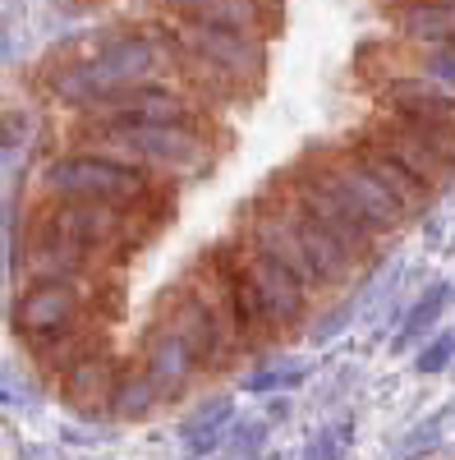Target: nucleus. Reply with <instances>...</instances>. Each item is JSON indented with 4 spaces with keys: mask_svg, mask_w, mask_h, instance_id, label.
Wrapping results in <instances>:
<instances>
[{
    "mask_svg": "<svg viewBox=\"0 0 455 460\" xmlns=\"http://www.w3.org/2000/svg\"><path fill=\"white\" fill-rule=\"evenodd\" d=\"M171 56H175V42L166 47L152 32H106L97 37V47H88L83 56H74L47 74V93L74 111H88L120 88L162 79Z\"/></svg>",
    "mask_w": 455,
    "mask_h": 460,
    "instance_id": "nucleus-1",
    "label": "nucleus"
},
{
    "mask_svg": "<svg viewBox=\"0 0 455 460\" xmlns=\"http://www.w3.org/2000/svg\"><path fill=\"white\" fill-rule=\"evenodd\" d=\"M175 65L188 93L198 88L212 102H244L267 79V37L175 19Z\"/></svg>",
    "mask_w": 455,
    "mask_h": 460,
    "instance_id": "nucleus-2",
    "label": "nucleus"
},
{
    "mask_svg": "<svg viewBox=\"0 0 455 460\" xmlns=\"http://www.w3.org/2000/svg\"><path fill=\"white\" fill-rule=\"evenodd\" d=\"M79 138L88 143V152L171 180H198L216 157L198 120H88Z\"/></svg>",
    "mask_w": 455,
    "mask_h": 460,
    "instance_id": "nucleus-3",
    "label": "nucleus"
},
{
    "mask_svg": "<svg viewBox=\"0 0 455 460\" xmlns=\"http://www.w3.org/2000/svg\"><path fill=\"white\" fill-rule=\"evenodd\" d=\"M221 267L231 272L235 295L249 332H294L309 314V286H303L285 262H276L272 253H262L258 244H249L244 235H231L216 244Z\"/></svg>",
    "mask_w": 455,
    "mask_h": 460,
    "instance_id": "nucleus-4",
    "label": "nucleus"
},
{
    "mask_svg": "<svg viewBox=\"0 0 455 460\" xmlns=\"http://www.w3.org/2000/svg\"><path fill=\"white\" fill-rule=\"evenodd\" d=\"M42 199H92V203H120V208H147L157 199V184L147 171L125 166L101 152H65L37 171Z\"/></svg>",
    "mask_w": 455,
    "mask_h": 460,
    "instance_id": "nucleus-5",
    "label": "nucleus"
},
{
    "mask_svg": "<svg viewBox=\"0 0 455 460\" xmlns=\"http://www.w3.org/2000/svg\"><path fill=\"white\" fill-rule=\"evenodd\" d=\"M37 230L74 240L101 258H120L125 249H138L157 226H152V217H143V208L92 203V199H47L42 217H37Z\"/></svg>",
    "mask_w": 455,
    "mask_h": 460,
    "instance_id": "nucleus-6",
    "label": "nucleus"
},
{
    "mask_svg": "<svg viewBox=\"0 0 455 460\" xmlns=\"http://www.w3.org/2000/svg\"><path fill=\"white\" fill-rule=\"evenodd\" d=\"M303 162H309V166L331 184V194L346 203L377 240H382V235H396V230L409 221V212L400 208V199L363 166L359 147H318V152H309Z\"/></svg>",
    "mask_w": 455,
    "mask_h": 460,
    "instance_id": "nucleus-7",
    "label": "nucleus"
},
{
    "mask_svg": "<svg viewBox=\"0 0 455 460\" xmlns=\"http://www.w3.org/2000/svg\"><path fill=\"white\" fill-rule=\"evenodd\" d=\"M88 299H92V290L74 286V281H23L10 323L23 341L42 345L69 327H79L88 314Z\"/></svg>",
    "mask_w": 455,
    "mask_h": 460,
    "instance_id": "nucleus-8",
    "label": "nucleus"
},
{
    "mask_svg": "<svg viewBox=\"0 0 455 460\" xmlns=\"http://www.w3.org/2000/svg\"><path fill=\"white\" fill-rule=\"evenodd\" d=\"M281 189H285V194L303 208V212H309L313 221H322L327 230H331V235L340 240V244H346L359 262H368L372 253H377V235H372V230L346 208V203H340L336 194H331V184L309 166V162H294L290 171H285V180H281Z\"/></svg>",
    "mask_w": 455,
    "mask_h": 460,
    "instance_id": "nucleus-9",
    "label": "nucleus"
},
{
    "mask_svg": "<svg viewBox=\"0 0 455 460\" xmlns=\"http://www.w3.org/2000/svg\"><path fill=\"white\" fill-rule=\"evenodd\" d=\"M175 286H184L188 295L198 299V309L212 318V327H216V336H221V345H225V355L235 359V355L244 350V341H249V323H244V309H240L235 281H231V272L221 267L216 249L203 253L198 262H188V272H184Z\"/></svg>",
    "mask_w": 455,
    "mask_h": 460,
    "instance_id": "nucleus-10",
    "label": "nucleus"
},
{
    "mask_svg": "<svg viewBox=\"0 0 455 460\" xmlns=\"http://www.w3.org/2000/svg\"><path fill=\"white\" fill-rule=\"evenodd\" d=\"M363 143L382 147L391 162H400L419 184H428L433 194L455 175V157H451V152L437 147L428 134H419L414 125H405L400 115H391V111L387 115H372V125L363 129Z\"/></svg>",
    "mask_w": 455,
    "mask_h": 460,
    "instance_id": "nucleus-11",
    "label": "nucleus"
},
{
    "mask_svg": "<svg viewBox=\"0 0 455 460\" xmlns=\"http://www.w3.org/2000/svg\"><path fill=\"white\" fill-rule=\"evenodd\" d=\"M138 368L152 377V387L162 392V401H179V396L198 382V373H207L203 359L194 355V345H188L162 314H152V323H147V332H143Z\"/></svg>",
    "mask_w": 455,
    "mask_h": 460,
    "instance_id": "nucleus-12",
    "label": "nucleus"
},
{
    "mask_svg": "<svg viewBox=\"0 0 455 460\" xmlns=\"http://www.w3.org/2000/svg\"><path fill=\"white\" fill-rule=\"evenodd\" d=\"M83 120H198V97L179 84L147 79L101 97L83 111Z\"/></svg>",
    "mask_w": 455,
    "mask_h": 460,
    "instance_id": "nucleus-13",
    "label": "nucleus"
},
{
    "mask_svg": "<svg viewBox=\"0 0 455 460\" xmlns=\"http://www.w3.org/2000/svg\"><path fill=\"white\" fill-rule=\"evenodd\" d=\"M101 262H106L101 253L37 230V235L28 240V249L19 253V281H74L83 290H97Z\"/></svg>",
    "mask_w": 455,
    "mask_h": 460,
    "instance_id": "nucleus-14",
    "label": "nucleus"
},
{
    "mask_svg": "<svg viewBox=\"0 0 455 460\" xmlns=\"http://www.w3.org/2000/svg\"><path fill=\"white\" fill-rule=\"evenodd\" d=\"M116 377H120V364L106 355V345L83 359H74L65 373H60V396L69 410L79 414H110V396H116Z\"/></svg>",
    "mask_w": 455,
    "mask_h": 460,
    "instance_id": "nucleus-15",
    "label": "nucleus"
},
{
    "mask_svg": "<svg viewBox=\"0 0 455 460\" xmlns=\"http://www.w3.org/2000/svg\"><path fill=\"white\" fill-rule=\"evenodd\" d=\"M157 314L194 345V355L203 359V368H221V364H231V355H225V345H221V336H216V327H212V318L198 309V299L188 295L184 286H171L162 299H157Z\"/></svg>",
    "mask_w": 455,
    "mask_h": 460,
    "instance_id": "nucleus-16",
    "label": "nucleus"
},
{
    "mask_svg": "<svg viewBox=\"0 0 455 460\" xmlns=\"http://www.w3.org/2000/svg\"><path fill=\"white\" fill-rule=\"evenodd\" d=\"M391 23L409 47H455V0H405L391 5Z\"/></svg>",
    "mask_w": 455,
    "mask_h": 460,
    "instance_id": "nucleus-17",
    "label": "nucleus"
},
{
    "mask_svg": "<svg viewBox=\"0 0 455 460\" xmlns=\"http://www.w3.org/2000/svg\"><path fill=\"white\" fill-rule=\"evenodd\" d=\"M175 19L207 23V28H235V32H272V0H184Z\"/></svg>",
    "mask_w": 455,
    "mask_h": 460,
    "instance_id": "nucleus-18",
    "label": "nucleus"
},
{
    "mask_svg": "<svg viewBox=\"0 0 455 460\" xmlns=\"http://www.w3.org/2000/svg\"><path fill=\"white\" fill-rule=\"evenodd\" d=\"M354 147H359L363 166H368V171H372L377 180H382L387 189H391V194L400 199V208H405L409 217H419V212H424V208L433 203V189H428V184H419V180H414V175H409V171H405L400 162H391L382 147H372V143H363V138H359Z\"/></svg>",
    "mask_w": 455,
    "mask_h": 460,
    "instance_id": "nucleus-19",
    "label": "nucleus"
},
{
    "mask_svg": "<svg viewBox=\"0 0 455 460\" xmlns=\"http://www.w3.org/2000/svg\"><path fill=\"white\" fill-rule=\"evenodd\" d=\"M157 405H162V392L152 387V377L138 364L134 368H120L116 396H110V414H120V419H147Z\"/></svg>",
    "mask_w": 455,
    "mask_h": 460,
    "instance_id": "nucleus-20",
    "label": "nucleus"
},
{
    "mask_svg": "<svg viewBox=\"0 0 455 460\" xmlns=\"http://www.w3.org/2000/svg\"><path fill=\"white\" fill-rule=\"evenodd\" d=\"M446 295H451V286H428L419 299L409 304V314H405V323H400V332H396V350H409V345H419L433 327H437V318H442V309H446Z\"/></svg>",
    "mask_w": 455,
    "mask_h": 460,
    "instance_id": "nucleus-21",
    "label": "nucleus"
},
{
    "mask_svg": "<svg viewBox=\"0 0 455 460\" xmlns=\"http://www.w3.org/2000/svg\"><path fill=\"white\" fill-rule=\"evenodd\" d=\"M231 419H235V405L221 396V401L203 405V410L184 424V442L194 447V451H212V447H221L225 429H231Z\"/></svg>",
    "mask_w": 455,
    "mask_h": 460,
    "instance_id": "nucleus-22",
    "label": "nucleus"
},
{
    "mask_svg": "<svg viewBox=\"0 0 455 460\" xmlns=\"http://www.w3.org/2000/svg\"><path fill=\"white\" fill-rule=\"evenodd\" d=\"M313 373L309 359H281V364H267V368H258L244 377V392L249 396H267V392H281V387H303Z\"/></svg>",
    "mask_w": 455,
    "mask_h": 460,
    "instance_id": "nucleus-23",
    "label": "nucleus"
},
{
    "mask_svg": "<svg viewBox=\"0 0 455 460\" xmlns=\"http://www.w3.org/2000/svg\"><path fill=\"white\" fill-rule=\"evenodd\" d=\"M419 51V74H428V79L446 93H455V47H414Z\"/></svg>",
    "mask_w": 455,
    "mask_h": 460,
    "instance_id": "nucleus-24",
    "label": "nucleus"
},
{
    "mask_svg": "<svg viewBox=\"0 0 455 460\" xmlns=\"http://www.w3.org/2000/svg\"><path fill=\"white\" fill-rule=\"evenodd\" d=\"M267 433H272V419H244L240 429H231L221 438V447H225V456H253L262 442H267Z\"/></svg>",
    "mask_w": 455,
    "mask_h": 460,
    "instance_id": "nucleus-25",
    "label": "nucleus"
},
{
    "mask_svg": "<svg viewBox=\"0 0 455 460\" xmlns=\"http://www.w3.org/2000/svg\"><path fill=\"white\" fill-rule=\"evenodd\" d=\"M451 359H455V332H437V336H428L424 350L414 355V368L428 373V377H437V373L451 368Z\"/></svg>",
    "mask_w": 455,
    "mask_h": 460,
    "instance_id": "nucleus-26",
    "label": "nucleus"
},
{
    "mask_svg": "<svg viewBox=\"0 0 455 460\" xmlns=\"http://www.w3.org/2000/svg\"><path fill=\"white\" fill-rule=\"evenodd\" d=\"M346 442H350V424H336V429H322L309 451H303V460H340L346 456Z\"/></svg>",
    "mask_w": 455,
    "mask_h": 460,
    "instance_id": "nucleus-27",
    "label": "nucleus"
},
{
    "mask_svg": "<svg viewBox=\"0 0 455 460\" xmlns=\"http://www.w3.org/2000/svg\"><path fill=\"white\" fill-rule=\"evenodd\" d=\"M437 438H442V419H428V424H419V429H414V433L396 447L391 460H414V456H424V451L437 447Z\"/></svg>",
    "mask_w": 455,
    "mask_h": 460,
    "instance_id": "nucleus-28",
    "label": "nucleus"
},
{
    "mask_svg": "<svg viewBox=\"0 0 455 460\" xmlns=\"http://www.w3.org/2000/svg\"><path fill=\"white\" fill-rule=\"evenodd\" d=\"M354 309H359V299H346V304H340L336 314H327V318H322V323L313 327V341H318V345H322V341H331V336H336L340 327H346V323L354 318Z\"/></svg>",
    "mask_w": 455,
    "mask_h": 460,
    "instance_id": "nucleus-29",
    "label": "nucleus"
},
{
    "mask_svg": "<svg viewBox=\"0 0 455 460\" xmlns=\"http://www.w3.org/2000/svg\"><path fill=\"white\" fill-rule=\"evenodd\" d=\"M28 138V120L23 115H0V147H19Z\"/></svg>",
    "mask_w": 455,
    "mask_h": 460,
    "instance_id": "nucleus-30",
    "label": "nucleus"
},
{
    "mask_svg": "<svg viewBox=\"0 0 455 460\" xmlns=\"http://www.w3.org/2000/svg\"><path fill=\"white\" fill-rule=\"evenodd\" d=\"M162 5H171V10H179V5H184V0H162Z\"/></svg>",
    "mask_w": 455,
    "mask_h": 460,
    "instance_id": "nucleus-31",
    "label": "nucleus"
}]
</instances>
